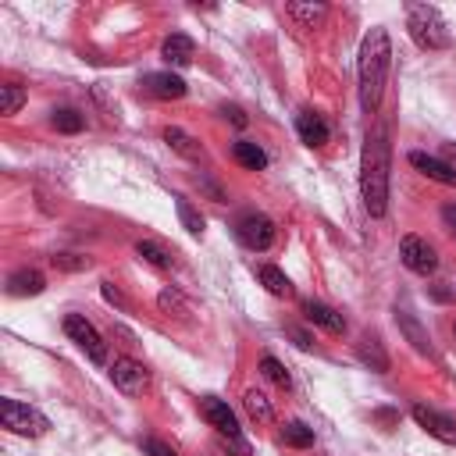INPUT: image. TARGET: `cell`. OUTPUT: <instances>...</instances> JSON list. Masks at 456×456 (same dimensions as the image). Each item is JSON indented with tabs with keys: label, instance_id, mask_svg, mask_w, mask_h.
Listing matches in <instances>:
<instances>
[{
	"label": "cell",
	"instance_id": "obj_27",
	"mask_svg": "<svg viewBox=\"0 0 456 456\" xmlns=\"http://www.w3.org/2000/svg\"><path fill=\"white\" fill-rule=\"evenodd\" d=\"M289 14H292V18H299L306 28H314V25L328 14V7H324V4H289Z\"/></svg>",
	"mask_w": 456,
	"mask_h": 456
},
{
	"label": "cell",
	"instance_id": "obj_33",
	"mask_svg": "<svg viewBox=\"0 0 456 456\" xmlns=\"http://www.w3.org/2000/svg\"><path fill=\"white\" fill-rule=\"evenodd\" d=\"M285 335H292V342H296L299 349H310V346H314V335L303 331V328H296V324H285Z\"/></svg>",
	"mask_w": 456,
	"mask_h": 456
},
{
	"label": "cell",
	"instance_id": "obj_1",
	"mask_svg": "<svg viewBox=\"0 0 456 456\" xmlns=\"http://www.w3.org/2000/svg\"><path fill=\"white\" fill-rule=\"evenodd\" d=\"M388 68H392V39L381 25H374L363 43H360V61H356V78H360V107L363 114H374L381 96H385V82H388Z\"/></svg>",
	"mask_w": 456,
	"mask_h": 456
},
{
	"label": "cell",
	"instance_id": "obj_8",
	"mask_svg": "<svg viewBox=\"0 0 456 456\" xmlns=\"http://www.w3.org/2000/svg\"><path fill=\"white\" fill-rule=\"evenodd\" d=\"M410 413H413V420H417L431 438H438V442H445V445H456V417H449V413H442V410H435V406H428V403H417Z\"/></svg>",
	"mask_w": 456,
	"mask_h": 456
},
{
	"label": "cell",
	"instance_id": "obj_12",
	"mask_svg": "<svg viewBox=\"0 0 456 456\" xmlns=\"http://www.w3.org/2000/svg\"><path fill=\"white\" fill-rule=\"evenodd\" d=\"M303 317H306L310 324H317V328L331 331V335H342V331H346V317H342L335 306H328V303L303 299Z\"/></svg>",
	"mask_w": 456,
	"mask_h": 456
},
{
	"label": "cell",
	"instance_id": "obj_26",
	"mask_svg": "<svg viewBox=\"0 0 456 456\" xmlns=\"http://www.w3.org/2000/svg\"><path fill=\"white\" fill-rule=\"evenodd\" d=\"M175 210H178V221H182V228L189 232V235H203V214L189 203V200H175Z\"/></svg>",
	"mask_w": 456,
	"mask_h": 456
},
{
	"label": "cell",
	"instance_id": "obj_32",
	"mask_svg": "<svg viewBox=\"0 0 456 456\" xmlns=\"http://www.w3.org/2000/svg\"><path fill=\"white\" fill-rule=\"evenodd\" d=\"M142 452H146V456H178V452H175L171 445H164L160 438H146V442H142Z\"/></svg>",
	"mask_w": 456,
	"mask_h": 456
},
{
	"label": "cell",
	"instance_id": "obj_28",
	"mask_svg": "<svg viewBox=\"0 0 456 456\" xmlns=\"http://www.w3.org/2000/svg\"><path fill=\"white\" fill-rule=\"evenodd\" d=\"M21 103H25V89H21V86H11V82L0 86V114L11 118V114L21 110Z\"/></svg>",
	"mask_w": 456,
	"mask_h": 456
},
{
	"label": "cell",
	"instance_id": "obj_17",
	"mask_svg": "<svg viewBox=\"0 0 456 456\" xmlns=\"http://www.w3.org/2000/svg\"><path fill=\"white\" fill-rule=\"evenodd\" d=\"M43 289H46V278L39 271H28V267H21V271H14L7 278V292L11 296H39Z\"/></svg>",
	"mask_w": 456,
	"mask_h": 456
},
{
	"label": "cell",
	"instance_id": "obj_38",
	"mask_svg": "<svg viewBox=\"0 0 456 456\" xmlns=\"http://www.w3.org/2000/svg\"><path fill=\"white\" fill-rule=\"evenodd\" d=\"M182 299H178V292H160V306L164 310H171V306H178Z\"/></svg>",
	"mask_w": 456,
	"mask_h": 456
},
{
	"label": "cell",
	"instance_id": "obj_29",
	"mask_svg": "<svg viewBox=\"0 0 456 456\" xmlns=\"http://www.w3.org/2000/svg\"><path fill=\"white\" fill-rule=\"evenodd\" d=\"M260 370H264V378H271L278 388H289V385H292V378H289V370H285V363H281L278 356H264V360H260Z\"/></svg>",
	"mask_w": 456,
	"mask_h": 456
},
{
	"label": "cell",
	"instance_id": "obj_5",
	"mask_svg": "<svg viewBox=\"0 0 456 456\" xmlns=\"http://www.w3.org/2000/svg\"><path fill=\"white\" fill-rule=\"evenodd\" d=\"M235 235H239V242H242L246 249L264 253V249L274 246L278 228H274V221H271L267 214H242V217L235 221Z\"/></svg>",
	"mask_w": 456,
	"mask_h": 456
},
{
	"label": "cell",
	"instance_id": "obj_15",
	"mask_svg": "<svg viewBox=\"0 0 456 456\" xmlns=\"http://www.w3.org/2000/svg\"><path fill=\"white\" fill-rule=\"evenodd\" d=\"M410 164H413L424 178H431V182H438V185H456V171H452L442 157H428V153L413 150V153H410Z\"/></svg>",
	"mask_w": 456,
	"mask_h": 456
},
{
	"label": "cell",
	"instance_id": "obj_24",
	"mask_svg": "<svg viewBox=\"0 0 456 456\" xmlns=\"http://www.w3.org/2000/svg\"><path fill=\"white\" fill-rule=\"evenodd\" d=\"M281 442L292 449H306V445H314V428H306L303 420H289L281 428Z\"/></svg>",
	"mask_w": 456,
	"mask_h": 456
},
{
	"label": "cell",
	"instance_id": "obj_2",
	"mask_svg": "<svg viewBox=\"0 0 456 456\" xmlns=\"http://www.w3.org/2000/svg\"><path fill=\"white\" fill-rule=\"evenodd\" d=\"M360 196L370 217H385L388 210V132L374 128L363 142L360 157Z\"/></svg>",
	"mask_w": 456,
	"mask_h": 456
},
{
	"label": "cell",
	"instance_id": "obj_37",
	"mask_svg": "<svg viewBox=\"0 0 456 456\" xmlns=\"http://www.w3.org/2000/svg\"><path fill=\"white\" fill-rule=\"evenodd\" d=\"M442 160L456 171V142H445V146H442Z\"/></svg>",
	"mask_w": 456,
	"mask_h": 456
},
{
	"label": "cell",
	"instance_id": "obj_31",
	"mask_svg": "<svg viewBox=\"0 0 456 456\" xmlns=\"http://www.w3.org/2000/svg\"><path fill=\"white\" fill-rule=\"evenodd\" d=\"M221 445H224L232 456H249V452H253L249 442H246L242 435H221Z\"/></svg>",
	"mask_w": 456,
	"mask_h": 456
},
{
	"label": "cell",
	"instance_id": "obj_16",
	"mask_svg": "<svg viewBox=\"0 0 456 456\" xmlns=\"http://www.w3.org/2000/svg\"><path fill=\"white\" fill-rule=\"evenodd\" d=\"M356 356H360L363 367H370V370H378V374L388 370V353H385V346H381L378 335H363V338L356 342Z\"/></svg>",
	"mask_w": 456,
	"mask_h": 456
},
{
	"label": "cell",
	"instance_id": "obj_13",
	"mask_svg": "<svg viewBox=\"0 0 456 456\" xmlns=\"http://www.w3.org/2000/svg\"><path fill=\"white\" fill-rule=\"evenodd\" d=\"M160 57L175 68H189L192 57H196V43L185 36V32H171L164 43H160Z\"/></svg>",
	"mask_w": 456,
	"mask_h": 456
},
{
	"label": "cell",
	"instance_id": "obj_34",
	"mask_svg": "<svg viewBox=\"0 0 456 456\" xmlns=\"http://www.w3.org/2000/svg\"><path fill=\"white\" fill-rule=\"evenodd\" d=\"M442 224H445V232L456 239V203H445V207H442Z\"/></svg>",
	"mask_w": 456,
	"mask_h": 456
},
{
	"label": "cell",
	"instance_id": "obj_19",
	"mask_svg": "<svg viewBox=\"0 0 456 456\" xmlns=\"http://www.w3.org/2000/svg\"><path fill=\"white\" fill-rule=\"evenodd\" d=\"M256 278H260V285H264L271 296H292V281H289V274H285L281 267H274V264H260Z\"/></svg>",
	"mask_w": 456,
	"mask_h": 456
},
{
	"label": "cell",
	"instance_id": "obj_25",
	"mask_svg": "<svg viewBox=\"0 0 456 456\" xmlns=\"http://www.w3.org/2000/svg\"><path fill=\"white\" fill-rule=\"evenodd\" d=\"M50 125L57 128V132H64V135H75V132H82V114L78 110H71V107H57L53 114H50Z\"/></svg>",
	"mask_w": 456,
	"mask_h": 456
},
{
	"label": "cell",
	"instance_id": "obj_6",
	"mask_svg": "<svg viewBox=\"0 0 456 456\" xmlns=\"http://www.w3.org/2000/svg\"><path fill=\"white\" fill-rule=\"evenodd\" d=\"M64 335H68L93 363H107V342L100 338V331H96L82 314H68V317H64Z\"/></svg>",
	"mask_w": 456,
	"mask_h": 456
},
{
	"label": "cell",
	"instance_id": "obj_23",
	"mask_svg": "<svg viewBox=\"0 0 456 456\" xmlns=\"http://www.w3.org/2000/svg\"><path fill=\"white\" fill-rule=\"evenodd\" d=\"M135 253L146 260V264H153V267H160V271H167V267H175V256L160 246V242H153V239H139L135 242Z\"/></svg>",
	"mask_w": 456,
	"mask_h": 456
},
{
	"label": "cell",
	"instance_id": "obj_4",
	"mask_svg": "<svg viewBox=\"0 0 456 456\" xmlns=\"http://www.w3.org/2000/svg\"><path fill=\"white\" fill-rule=\"evenodd\" d=\"M0 420H4L7 431H14V435H28V438L50 431V420H46L36 406L18 403V399H0Z\"/></svg>",
	"mask_w": 456,
	"mask_h": 456
},
{
	"label": "cell",
	"instance_id": "obj_30",
	"mask_svg": "<svg viewBox=\"0 0 456 456\" xmlns=\"http://www.w3.org/2000/svg\"><path fill=\"white\" fill-rule=\"evenodd\" d=\"M50 260H53L57 271H86L89 267V256H75V253H57Z\"/></svg>",
	"mask_w": 456,
	"mask_h": 456
},
{
	"label": "cell",
	"instance_id": "obj_7",
	"mask_svg": "<svg viewBox=\"0 0 456 456\" xmlns=\"http://www.w3.org/2000/svg\"><path fill=\"white\" fill-rule=\"evenodd\" d=\"M399 260L413 271V274H435V267H438V249L428 242V239H420V235H406L403 242H399Z\"/></svg>",
	"mask_w": 456,
	"mask_h": 456
},
{
	"label": "cell",
	"instance_id": "obj_18",
	"mask_svg": "<svg viewBox=\"0 0 456 456\" xmlns=\"http://www.w3.org/2000/svg\"><path fill=\"white\" fill-rule=\"evenodd\" d=\"M232 157H235V164H242L246 171H264V167H267V153H264L256 142H249V139H239V142L232 146Z\"/></svg>",
	"mask_w": 456,
	"mask_h": 456
},
{
	"label": "cell",
	"instance_id": "obj_9",
	"mask_svg": "<svg viewBox=\"0 0 456 456\" xmlns=\"http://www.w3.org/2000/svg\"><path fill=\"white\" fill-rule=\"evenodd\" d=\"M110 381H114V388H121L125 395H135V392L146 388V367H142L139 360H132V356H114V363H110Z\"/></svg>",
	"mask_w": 456,
	"mask_h": 456
},
{
	"label": "cell",
	"instance_id": "obj_20",
	"mask_svg": "<svg viewBox=\"0 0 456 456\" xmlns=\"http://www.w3.org/2000/svg\"><path fill=\"white\" fill-rule=\"evenodd\" d=\"M395 321H399V328L406 331V338L413 342V349H420V353H428V349H431V338H428V331H424V328L413 321V314H410L406 306H399V310H395Z\"/></svg>",
	"mask_w": 456,
	"mask_h": 456
},
{
	"label": "cell",
	"instance_id": "obj_11",
	"mask_svg": "<svg viewBox=\"0 0 456 456\" xmlns=\"http://www.w3.org/2000/svg\"><path fill=\"white\" fill-rule=\"evenodd\" d=\"M142 89H146L150 96H160V100H182L189 86H185V78L175 75V71H150V75H142Z\"/></svg>",
	"mask_w": 456,
	"mask_h": 456
},
{
	"label": "cell",
	"instance_id": "obj_21",
	"mask_svg": "<svg viewBox=\"0 0 456 456\" xmlns=\"http://www.w3.org/2000/svg\"><path fill=\"white\" fill-rule=\"evenodd\" d=\"M242 406H246V413H249L253 420H260V424H271V420H274V406H271V399H267L260 388H249V392L242 395Z\"/></svg>",
	"mask_w": 456,
	"mask_h": 456
},
{
	"label": "cell",
	"instance_id": "obj_14",
	"mask_svg": "<svg viewBox=\"0 0 456 456\" xmlns=\"http://www.w3.org/2000/svg\"><path fill=\"white\" fill-rule=\"evenodd\" d=\"M296 132H299V139H303L306 146H324L328 135H331L328 121H324L317 110H299V114H296Z\"/></svg>",
	"mask_w": 456,
	"mask_h": 456
},
{
	"label": "cell",
	"instance_id": "obj_35",
	"mask_svg": "<svg viewBox=\"0 0 456 456\" xmlns=\"http://www.w3.org/2000/svg\"><path fill=\"white\" fill-rule=\"evenodd\" d=\"M221 114H224V118H228V121H232V125H235V128H246V121H249V118H246V114H242V110H239V107H224V110H221Z\"/></svg>",
	"mask_w": 456,
	"mask_h": 456
},
{
	"label": "cell",
	"instance_id": "obj_3",
	"mask_svg": "<svg viewBox=\"0 0 456 456\" xmlns=\"http://www.w3.org/2000/svg\"><path fill=\"white\" fill-rule=\"evenodd\" d=\"M406 28L420 50H445L452 43L442 11L431 4H406Z\"/></svg>",
	"mask_w": 456,
	"mask_h": 456
},
{
	"label": "cell",
	"instance_id": "obj_22",
	"mask_svg": "<svg viewBox=\"0 0 456 456\" xmlns=\"http://www.w3.org/2000/svg\"><path fill=\"white\" fill-rule=\"evenodd\" d=\"M164 142L175 150V153H182V157H203V146L189 135V132H182V128H164Z\"/></svg>",
	"mask_w": 456,
	"mask_h": 456
},
{
	"label": "cell",
	"instance_id": "obj_10",
	"mask_svg": "<svg viewBox=\"0 0 456 456\" xmlns=\"http://www.w3.org/2000/svg\"><path fill=\"white\" fill-rule=\"evenodd\" d=\"M200 413L217 435H239V420H235V413H232V406L224 399H214V395L200 399Z\"/></svg>",
	"mask_w": 456,
	"mask_h": 456
},
{
	"label": "cell",
	"instance_id": "obj_36",
	"mask_svg": "<svg viewBox=\"0 0 456 456\" xmlns=\"http://www.w3.org/2000/svg\"><path fill=\"white\" fill-rule=\"evenodd\" d=\"M103 299L114 303V306H125V299H121V292L114 289V281H103Z\"/></svg>",
	"mask_w": 456,
	"mask_h": 456
}]
</instances>
